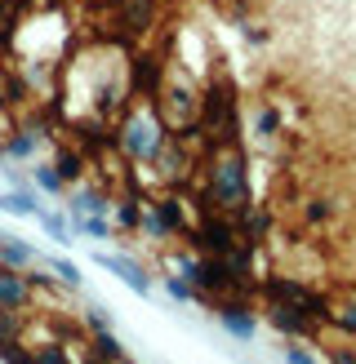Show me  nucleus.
I'll return each instance as SVG.
<instances>
[{
	"mask_svg": "<svg viewBox=\"0 0 356 364\" xmlns=\"http://www.w3.org/2000/svg\"><path fill=\"white\" fill-rule=\"evenodd\" d=\"M36 147H41V138L27 134V129H18V134H9V142H5V156H9V160H31Z\"/></svg>",
	"mask_w": 356,
	"mask_h": 364,
	"instance_id": "dca6fc26",
	"label": "nucleus"
},
{
	"mask_svg": "<svg viewBox=\"0 0 356 364\" xmlns=\"http://www.w3.org/2000/svg\"><path fill=\"white\" fill-rule=\"evenodd\" d=\"M0 209L14 213V218H41V196L31 187H14V191H0Z\"/></svg>",
	"mask_w": 356,
	"mask_h": 364,
	"instance_id": "9b49d317",
	"label": "nucleus"
},
{
	"mask_svg": "<svg viewBox=\"0 0 356 364\" xmlns=\"http://www.w3.org/2000/svg\"><path fill=\"white\" fill-rule=\"evenodd\" d=\"M334 200H325V196H316V200H308V205H303V223L308 227H320V223H330L334 218Z\"/></svg>",
	"mask_w": 356,
	"mask_h": 364,
	"instance_id": "6ab92c4d",
	"label": "nucleus"
},
{
	"mask_svg": "<svg viewBox=\"0 0 356 364\" xmlns=\"http://www.w3.org/2000/svg\"><path fill=\"white\" fill-rule=\"evenodd\" d=\"M0 262L5 267H36V249L31 245H23V240H14V235H0Z\"/></svg>",
	"mask_w": 356,
	"mask_h": 364,
	"instance_id": "2eb2a0df",
	"label": "nucleus"
},
{
	"mask_svg": "<svg viewBox=\"0 0 356 364\" xmlns=\"http://www.w3.org/2000/svg\"><path fill=\"white\" fill-rule=\"evenodd\" d=\"M285 364H320L312 351H303V347H285Z\"/></svg>",
	"mask_w": 356,
	"mask_h": 364,
	"instance_id": "a878e982",
	"label": "nucleus"
},
{
	"mask_svg": "<svg viewBox=\"0 0 356 364\" xmlns=\"http://www.w3.org/2000/svg\"><path fill=\"white\" fill-rule=\"evenodd\" d=\"M227 116H236V85H231L227 76H219L214 85L201 89V102H196V120H201L205 129H214V124H223Z\"/></svg>",
	"mask_w": 356,
	"mask_h": 364,
	"instance_id": "39448f33",
	"label": "nucleus"
},
{
	"mask_svg": "<svg viewBox=\"0 0 356 364\" xmlns=\"http://www.w3.org/2000/svg\"><path fill=\"white\" fill-rule=\"evenodd\" d=\"M53 169H58V178L67 182H85V169H89V156L76 151V147H58V156H53Z\"/></svg>",
	"mask_w": 356,
	"mask_h": 364,
	"instance_id": "f8f14e48",
	"label": "nucleus"
},
{
	"mask_svg": "<svg viewBox=\"0 0 356 364\" xmlns=\"http://www.w3.org/2000/svg\"><path fill=\"white\" fill-rule=\"evenodd\" d=\"M31 360H36V364H71L63 342H45V347H36V351H31Z\"/></svg>",
	"mask_w": 356,
	"mask_h": 364,
	"instance_id": "b1692460",
	"label": "nucleus"
},
{
	"mask_svg": "<svg viewBox=\"0 0 356 364\" xmlns=\"http://www.w3.org/2000/svg\"><path fill=\"white\" fill-rule=\"evenodd\" d=\"M165 294L178 298V302H196V289H192L183 276H165Z\"/></svg>",
	"mask_w": 356,
	"mask_h": 364,
	"instance_id": "393cba45",
	"label": "nucleus"
},
{
	"mask_svg": "<svg viewBox=\"0 0 356 364\" xmlns=\"http://www.w3.org/2000/svg\"><path fill=\"white\" fill-rule=\"evenodd\" d=\"M187 235H192V249L196 253H231L236 240H241V235H236V218H227L219 209L201 213V223H196Z\"/></svg>",
	"mask_w": 356,
	"mask_h": 364,
	"instance_id": "20e7f679",
	"label": "nucleus"
},
{
	"mask_svg": "<svg viewBox=\"0 0 356 364\" xmlns=\"http://www.w3.org/2000/svg\"><path fill=\"white\" fill-rule=\"evenodd\" d=\"M308 280H298V276H263L258 280V294L267 302H303L308 298Z\"/></svg>",
	"mask_w": 356,
	"mask_h": 364,
	"instance_id": "9d476101",
	"label": "nucleus"
},
{
	"mask_svg": "<svg viewBox=\"0 0 356 364\" xmlns=\"http://www.w3.org/2000/svg\"><path fill=\"white\" fill-rule=\"evenodd\" d=\"M254 134H258V138H267V142L281 134V116L272 112V107H263V112L254 116Z\"/></svg>",
	"mask_w": 356,
	"mask_h": 364,
	"instance_id": "5701e85b",
	"label": "nucleus"
},
{
	"mask_svg": "<svg viewBox=\"0 0 356 364\" xmlns=\"http://www.w3.org/2000/svg\"><path fill=\"white\" fill-rule=\"evenodd\" d=\"M245 41H249V45H263V41H267V31H258V27H249V23H245Z\"/></svg>",
	"mask_w": 356,
	"mask_h": 364,
	"instance_id": "cd10ccee",
	"label": "nucleus"
},
{
	"mask_svg": "<svg viewBox=\"0 0 356 364\" xmlns=\"http://www.w3.org/2000/svg\"><path fill=\"white\" fill-rule=\"evenodd\" d=\"M330 364H356V351H338V347H334V351H330Z\"/></svg>",
	"mask_w": 356,
	"mask_h": 364,
	"instance_id": "bb28decb",
	"label": "nucleus"
},
{
	"mask_svg": "<svg viewBox=\"0 0 356 364\" xmlns=\"http://www.w3.org/2000/svg\"><path fill=\"white\" fill-rule=\"evenodd\" d=\"M94 262H103L107 271H116V276H120L125 284H130L138 298H152V289H156V284H152V276H147V271H142V262L125 258V253H98Z\"/></svg>",
	"mask_w": 356,
	"mask_h": 364,
	"instance_id": "6e6552de",
	"label": "nucleus"
},
{
	"mask_svg": "<svg viewBox=\"0 0 356 364\" xmlns=\"http://www.w3.org/2000/svg\"><path fill=\"white\" fill-rule=\"evenodd\" d=\"M71 218H85V213H107L112 209V196H107L103 187H80L76 196H71Z\"/></svg>",
	"mask_w": 356,
	"mask_h": 364,
	"instance_id": "ddd939ff",
	"label": "nucleus"
},
{
	"mask_svg": "<svg viewBox=\"0 0 356 364\" xmlns=\"http://www.w3.org/2000/svg\"><path fill=\"white\" fill-rule=\"evenodd\" d=\"M160 85H165V63L152 58V53H138V58L130 63V94H138V98H156Z\"/></svg>",
	"mask_w": 356,
	"mask_h": 364,
	"instance_id": "0eeeda50",
	"label": "nucleus"
},
{
	"mask_svg": "<svg viewBox=\"0 0 356 364\" xmlns=\"http://www.w3.org/2000/svg\"><path fill=\"white\" fill-rule=\"evenodd\" d=\"M169 138H174V129L156 112H125V120L116 124V151L125 160H138V165H147Z\"/></svg>",
	"mask_w": 356,
	"mask_h": 364,
	"instance_id": "f03ea898",
	"label": "nucleus"
},
{
	"mask_svg": "<svg viewBox=\"0 0 356 364\" xmlns=\"http://www.w3.org/2000/svg\"><path fill=\"white\" fill-rule=\"evenodd\" d=\"M205 187L214 196V205H219V213L236 218L249 209V173H245L241 147H227V151L205 160Z\"/></svg>",
	"mask_w": 356,
	"mask_h": 364,
	"instance_id": "f257e3e1",
	"label": "nucleus"
},
{
	"mask_svg": "<svg viewBox=\"0 0 356 364\" xmlns=\"http://www.w3.org/2000/svg\"><path fill=\"white\" fill-rule=\"evenodd\" d=\"M89 333H94V338H89V351H94L103 364H120V360H125V347L116 342L112 329H89Z\"/></svg>",
	"mask_w": 356,
	"mask_h": 364,
	"instance_id": "4468645a",
	"label": "nucleus"
},
{
	"mask_svg": "<svg viewBox=\"0 0 356 364\" xmlns=\"http://www.w3.org/2000/svg\"><path fill=\"white\" fill-rule=\"evenodd\" d=\"M31 302V284L18 267H5L0 262V306H9V311H27Z\"/></svg>",
	"mask_w": 356,
	"mask_h": 364,
	"instance_id": "1a4fd4ad",
	"label": "nucleus"
},
{
	"mask_svg": "<svg viewBox=\"0 0 356 364\" xmlns=\"http://www.w3.org/2000/svg\"><path fill=\"white\" fill-rule=\"evenodd\" d=\"M49 271H53V276H58V284H67V289H80V284H85L80 267L71 262V258H49Z\"/></svg>",
	"mask_w": 356,
	"mask_h": 364,
	"instance_id": "412c9836",
	"label": "nucleus"
},
{
	"mask_svg": "<svg viewBox=\"0 0 356 364\" xmlns=\"http://www.w3.org/2000/svg\"><path fill=\"white\" fill-rule=\"evenodd\" d=\"M142 213L138 218V227L147 240H165V235H187V218H183V200L178 196H152V200H142Z\"/></svg>",
	"mask_w": 356,
	"mask_h": 364,
	"instance_id": "7ed1b4c3",
	"label": "nucleus"
},
{
	"mask_svg": "<svg viewBox=\"0 0 356 364\" xmlns=\"http://www.w3.org/2000/svg\"><path fill=\"white\" fill-rule=\"evenodd\" d=\"M5 160H9V156H5V142H0V165H5Z\"/></svg>",
	"mask_w": 356,
	"mask_h": 364,
	"instance_id": "c85d7f7f",
	"label": "nucleus"
},
{
	"mask_svg": "<svg viewBox=\"0 0 356 364\" xmlns=\"http://www.w3.org/2000/svg\"><path fill=\"white\" fill-rule=\"evenodd\" d=\"M31 178H36V187H41V191H49V196H67V182L58 178V169H53V165H36Z\"/></svg>",
	"mask_w": 356,
	"mask_h": 364,
	"instance_id": "aec40b11",
	"label": "nucleus"
},
{
	"mask_svg": "<svg viewBox=\"0 0 356 364\" xmlns=\"http://www.w3.org/2000/svg\"><path fill=\"white\" fill-rule=\"evenodd\" d=\"M263 320L272 324L276 333H285L290 342H303V338H316V333H320L298 302H267V306H263Z\"/></svg>",
	"mask_w": 356,
	"mask_h": 364,
	"instance_id": "423d86ee",
	"label": "nucleus"
},
{
	"mask_svg": "<svg viewBox=\"0 0 356 364\" xmlns=\"http://www.w3.org/2000/svg\"><path fill=\"white\" fill-rule=\"evenodd\" d=\"M334 329H343V333H352L356 338V289H352V298H343V302H334Z\"/></svg>",
	"mask_w": 356,
	"mask_h": 364,
	"instance_id": "a211bd4d",
	"label": "nucleus"
},
{
	"mask_svg": "<svg viewBox=\"0 0 356 364\" xmlns=\"http://www.w3.org/2000/svg\"><path fill=\"white\" fill-rule=\"evenodd\" d=\"M76 231L80 235H94V240H112V223H107V213H85V218H76Z\"/></svg>",
	"mask_w": 356,
	"mask_h": 364,
	"instance_id": "f3484780",
	"label": "nucleus"
},
{
	"mask_svg": "<svg viewBox=\"0 0 356 364\" xmlns=\"http://www.w3.org/2000/svg\"><path fill=\"white\" fill-rule=\"evenodd\" d=\"M45 231H49V240H58V245H71V227H67V218H58V213H41L36 218Z\"/></svg>",
	"mask_w": 356,
	"mask_h": 364,
	"instance_id": "4be33fe9",
	"label": "nucleus"
}]
</instances>
